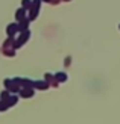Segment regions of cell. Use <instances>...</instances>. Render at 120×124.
<instances>
[{
	"label": "cell",
	"instance_id": "cell-1",
	"mask_svg": "<svg viewBox=\"0 0 120 124\" xmlns=\"http://www.w3.org/2000/svg\"><path fill=\"white\" fill-rule=\"evenodd\" d=\"M119 27H120V26H119Z\"/></svg>",
	"mask_w": 120,
	"mask_h": 124
}]
</instances>
